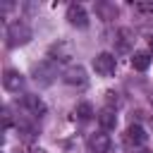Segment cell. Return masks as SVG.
I'll use <instances>...</instances> for the list:
<instances>
[{
  "mask_svg": "<svg viewBox=\"0 0 153 153\" xmlns=\"http://www.w3.org/2000/svg\"><path fill=\"white\" fill-rule=\"evenodd\" d=\"M29 41H31V29H29V24H24V22H12V24L7 26V45H10V48L24 45V43H29Z\"/></svg>",
  "mask_w": 153,
  "mask_h": 153,
  "instance_id": "1",
  "label": "cell"
},
{
  "mask_svg": "<svg viewBox=\"0 0 153 153\" xmlns=\"http://www.w3.org/2000/svg\"><path fill=\"white\" fill-rule=\"evenodd\" d=\"M93 69L98 76H112L117 69V57L112 53H98L93 57Z\"/></svg>",
  "mask_w": 153,
  "mask_h": 153,
  "instance_id": "2",
  "label": "cell"
},
{
  "mask_svg": "<svg viewBox=\"0 0 153 153\" xmlns=\"http://www.w3.org/2000/svg\"><path fill=\"white\" fill-rule=\"evenodd\" d=\"M65 17H67V22H69L72 26H76V29H86V26H88V12H86V7L79 5V2L67 5Z\"/></svg>",
  "mask_w": 153,
  "mask_h": 153,
  "instance_id": "3",
  "label": "cell"
},
{
  "mask_svg": "<svg viewBox=\"0 0 153 153\" xmlns=\"http://www.w3.org/2000/svg\"><path fill=\"white\" fill-rule=\"evenodd\" d=\"M55 76H57V69H55V62H50V60H43L41 65L33 67V79H36L38 84H43V86L53 84Z\"/></svg>",
  "mask_w": 153,
  "mask_h": 153,
  "instance_id": "4",
  "label": "cell"
},
{
  "mask_svg": "<svg viewBox=\"0 0 153 153\" xmlns=\"http://www.w3.org/2000/svg\"><path fill=\"white\" fill-rule=\"evenodd\" d=\"M2 86H5V91H10V93H19V91H24L26 79H24V74H19L17 69H5V72H2Z\"/></svg>",
  "mask_w": 153,
  "mask_h": 153,
  "instance_id": "5",
  "label": "cell"
},
{
  "mask_svg": "<svg viewBox=\"0 0 153 153\" xmlns=\"http://www.w3.org/2000/svg\"><path fill=\"white\" fill-rule=\"evenodd\" d=\"M146 139H148V134H146V129L141 124H129L124 129V143L131 146V148H141L146 143Z\"/></svg>",
  "mask_w": 153,
  "mask_h": 153,
  "instance_id": "6",
  "label": "cell"
},
{
  "mask_svg": "<svg viewBox=\"0 0 153 153\" xmlns=\"http://www.w3.org/2000/svg\"><path fill=\"white\" fill-rule=\"evenodd\" d=\"M110 136L105 134V131H96V134H91L88 139H86V148H88V153H108L110 151Z\"/></svg>",
  "mask_w": 153,
  "mask_h": 153,
  "instance_id": "7",
  "label": "cell"
},
{
  "mask_svg": "<svg viewBox=\"0 0 153 153\" xmlns=\"http://www.w3.org/2000/svg\"><path fill=\"white\" fill-rule=\"evenodd\" d=\"M62 79L69 84V86H86V81H88V76H86V69L81 67V65H69L67 69H65V74H62Z\"/></svg>",
  "mask_w": 153,
  "mask_h": 153,
  "instance_id": "8",
  "label": "cell"
},
{
  "mask_svg": "<svg viewBox=\"0 0 153 153\" xmlns=\"http://www.w3.org/2000/svg\"><path fill=\"white\" fill-rule=\"evenodd\" d=\"M22 105H24V110H26L29 115H33V117H43L45 110H48L45 103H43V98H41V96H33V93H24Z\"/></svg>",
  "mask_w": 153,
  "mask_h": 153,
  "instance_id": "9",
  "label": "cell"
},
{
  "mask_svg": "<svg viewBox=\"0 0 153 153\" xmlns=\"http://www.w3.org/2000/svg\"><path fill=\"white\" fill-rule=\"evenodd\" d=\"M69 57H72V45L65 43V41L53 43L50 50H48V60H50V62H67Z\"/></svg>",
  "mask_w": 153,
  "mask_h": 153,
  "instance_id": "10",
  "label": "cell"
},
{
  "mask_svg": "<svg viewBox=\"0 0 153 153\" xmlns=\"http://www.w3.org/2000/svg\"><path fill=\"white\" fill-rule=\"evenodd\" d=\"M151 50H136L134 55H131V67L136 69V72H146L148 67H151Z\"/></svg>",
  "mask_w": 153,
  "mask_h": 153,
  "instance_id": "11",
  "label": "cell"
},
{
  "mask_svg": "<svg viewBox=\"0 0 153 153\" xmlns=\"http://www.w3.org/2000/svg\"><path fill=\"white\" fill-rule=\"evenodd\" d=\"M98 124H100V129H103V131L115 129V127H117V115H115V110H112V108L100 110V112H98Z\"/></svg>",
  "mask_w": 153,
  "mask_h": 153,
  "instance_id": "12",
  "label": "cell"
},
{
  "mask_svg": "<svg viewBox=\"0 0 153 153\" xmlns=\"http://www.w3.org/2000/svg\"><path fill=\"white\" fill-rule=\"evenodd\" d=\"M131 43H134V38H131V31H129V29H120V31L115 33V48H117L120 53H127V50L131 48Z\"/></svg>",
  "mask_w": 153,
  "mask_h": 153,
  "instance_id": "13",
  "label": "cell"
},
{
  "mask_svg": "<svg viewBox=\"0 0 153 153\" xmlns=\"http://www.w3.org/2000/svg\"><path fill=\"white\" fill-rule=\"evenodd\" d=\"M93 115H96V112H93V105H91V103H86V100H84V103H79V105L74 108V117H76L79 122H88Z\"/></svg>",
  "mask_w": 153,
  "mask_h": 153,
  "instance_id": "14",
  "label": "cell"
},
{
  "mask_svg": "<svg viewBox=\"0 0 153 153\" xmlns=\"http://www.w3.org/2000/svg\"><path fill=\"white\" fill-rule=\"evenodd\" d=\"M96 12H98L103 19H115L117 7H115V5H108V2H98V5H96Z\"/></svg>",
  "mask_w": 153,
  "mask_h": 153,
  "instance_id": "15",
  "label": "cell"
},
{
  "mask_svg": "<svg viewBox=\"0 0 153 153\" xmlns=\"http://www.w3.org/2000/svg\"><path fill=\"white\" fill-rule=\"evenodd\" d=\"M134 7L139 12H143V14H153V0H136Z\"/></svg>",
  "mask_w": 153,
  "mask_h": 153,
  "instance_id": "16",
  "label": "cell"
},
{
  "mask_svg": "<svg viewBox=\"0 0 153 153\" xmlns=\"http://www.w3.org/2000/svg\"><path fill=\"white\" fill-rule=\"evenodd\" d=\"M105 96H108V105H112V103H115V105H120V93H115V91H108Z\"/></svg>",
  "mask_w": 153,
  "mask_h": 153,
  "instance_id": "17",
  "label": "cell"
},
{
  "mask_svg": "<svg viewBox=\"0 0 153 153\" xmlns=\"http://www.w3.org/2000/svg\"><path fill=\"white\" fill-rule=\"evenodd\" d=\"M148 50H151V53H153V36H151V38H148Z\"/></svg>",
  "mask_w": 153,
  "mask_h": 153,
  "instance_id": "18",
  "label": "cell"
},
{
  "mask_svg": "<svg viewBox=\"0 0 153 153\" xmlns=\"http://www.w3.org/2000/svg\"><path fill=\"white\" fill-rule=\"evenodd\" d=\"M33 153H45V151H41V148H38V151H33Z\"/></svg>",
  "mask_w": 153,
  "mask_h": 153,
  "instance_id": "19",
  "label": "cell"
}]
</instances>
